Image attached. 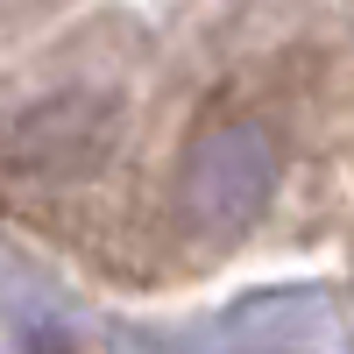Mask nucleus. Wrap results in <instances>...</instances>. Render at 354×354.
Returning a JSON list of instances; mask_svg holds the SVG:
<instances>
[{"label": "nucleus", "mask_w": 354, "mask_h": 354, "mask_svg": "<svg viewBox=\"0 0 354 354\" xmlns=\"http://www.w3.org/2000/svg\"><path fill=\"white\" fill-rule=\"evenodd\" d=\"M113 135H121V106L93 93H64L50 106H28L8 128V163L36 185H71V177L100 170Z\"/></svg>", "instance_id": "2"}, {"label": "nucleus", "mask_w": 354, "mask_h": 354, "mask_svg": "<svg viewBox=\"0 0 354 354\" xmlns=\"http://www.w3.org/2000/svg\"><path fill=\"white\" fill-rule=\"evenodd\" d=\"M277 135L262 121H227V128H205L185 170H177V213H185L192 234L205 241H227V234H248L262 220V205L277 198Z\"/></svg>", "instance_id": "1"}]
</instances>
